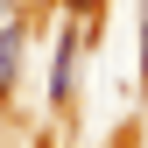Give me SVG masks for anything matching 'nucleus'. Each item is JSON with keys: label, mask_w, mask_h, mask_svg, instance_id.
<instances>
[{"label": "nucleus", "mask_w": 148, "mask_h": 148, "mask_svg": "<svg viewBox=\"0 0 148 148\" xmlns=\"http://www.w3.org/2000/svg\"><path fill=\"white\" fill-rule=\"evenodd\" d=\"M141 85H148V0H141Z\"/></svg>", "instance_id": "obj_3"}, {"label": "nucleus", "mask_w": 148, "mask_h": 148, "mask_svg": "<svg viewBox=\"0 0 148 148\" xmlns=\"http://www.w3.org/2000/svg\"><path fill=\"white\" fill-rule=\"evenodd\" d=\"M21 57H28V28L7 21V28H0V99H7L14 78H21Z\"/></svg>", "instance_id": "obj_2"}, {"label": "nucleus", "mask_w": 148, "mask_h": 148, "mask_svg": "<svg viewBox=\"0 0 148 148\" xmlns=\"http://www.w3.org/2000/svg\"><path fill=\"white\" fill-rule=\"evenodd\" d=\"M71 85H78V28H64L57 64H49V106H71Z\"/></svg>", "instance_id": "obj_1"}]
</instances>
